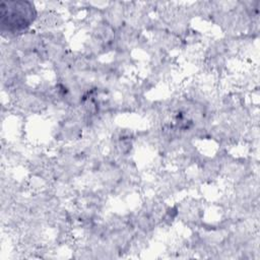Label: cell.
Here are the masks:
<instances>
[{"label":"cell","instance_id":"cell-1","mask_svg":"<svg viewBox=\"0 0 260 260\" xmlns=\"http://www.w3.org/2000/svg\"><path fill=\"white\" fill-rule=\"evenodd\" d=\"M1 31L13 36L21 35L37 18V10L27 1H3L1 3Z\"/></svg>","mask_w":260,"mask_h":260}]
</instances>
